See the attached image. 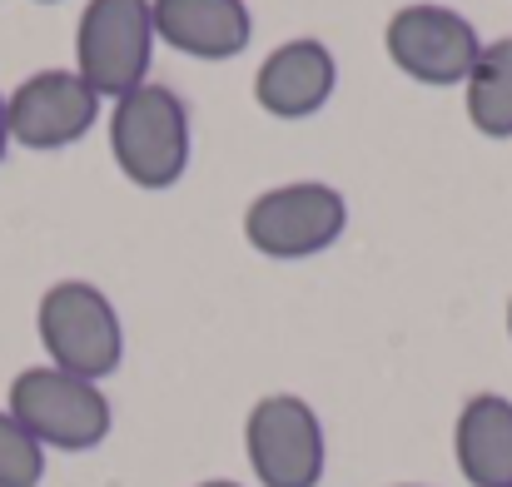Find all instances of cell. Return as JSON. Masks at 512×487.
<instances>
[{
    "label": "cell",
    "instance_id": "6da1fadb",
    "mask_svg": "<svg viewBox=\"0 0 512 487\" xmlns=\"http://www.w3.org/2000/svg\"><path fill=\"white\" fill-rule=\"evenodd\" d=\"M110 155L135 189H174L189 169V105L170 85H135L110 105Z\"/></svg>",
    "mask_w": 512,
    "mask_h": 487
},
{
    "label": "cell",
    "instance_id": "7a4b0ae2",
    "mask_svg": "<svg viewBox=\"0 0 512 487\" xmlns=\"http://www.w3.org/2000/svg\"><path fill=\"white\" fill-rule=\"evenodd\" d=\"M5 413L50 453H90L110 438L115 428V408L105 398L100 383L90 378H75V373H60L50 363H35V368H20L10 378V393H5Z\"/></svg>",
    "mask_w": 512,
    "mask_h": 487
},
{
    "label": "cell",
    "instance_id": "3957f363",
    "mask_svg": "<svg viewBox=\"0 0 512 487\" xmlns=\"http://www.w3.org/2000/svg\"><path fill=\"white\" fill-rule=\"evenodd\" d=\"M35 333L50 358V368L105 383L125 363V324L110 304V294L90 279H60L40 294Z\"/></svg>",
    "mask_w": 512,
    "mask_h": 487
},
{
    "label": "cell",
    "instance_id": "277c9868",
    "mask_svg": "<svg viewBox=\"0 0 512 487\" xmlns=\"http://www.w3.org/2000/svg\"><path fill=\"white\" fill-rule=\"evenodd\" d=\"M348 229V199L324 179H294L264 189L244 209V239L254 254L299 264L314 254H329Z\"/></svg>",
    "mask_w": 512,
    "mask_h": 487
},
{
    "label": "cell",
    "instance_id": "5b68a950",
    "mask_svg": "<svg viewBox=\"0 0 512 487\" xmlns=\"http://www.w3.org/2000/svg\"><path fill=\"white\" fill-rule=\"evenodd\" d=\"M155 20L150 0H90L75 25V75L100 95L120 100L150 80L155 60Z\"/></svg>",
    "mask_w": 512,
    "mask_h": 487
},
{
    "label": "cell",
    "instance_id": "8992f818",
    "mask_svg": "<svg viewBox=\"0 0 512 487\" xmlns=\"http://www.w3.org/2000/svg\"><path fill=\"white\" fill-rule=\"evenodd\" d=\"M244 458L259 487H319L329 438L314 403L299 393H264L244 418Z\"/></svg>",
    "mask_w": 512,
    "mask_h": 487
},
{
    "label": "cell",
    "instance_id": "52a82bcc",
    "mask_svg": "<svg viewBox=\"0 0 512 487\" xmlns=\"http://www.w3.org/2000/svg\"><path fill=\"white\" fill-rule=\"evenodd\" d=\"M383 50L408 80H418L428 90H453V85H468V75L483 55V35L463 10L413 0V5L393 10V20L383 25Z\"/></svg>",
    "mask_w": 512,
    "mask_h": 487
},
{
    "label": "cell",
    "instance_id": "ba28073f",
    "mask_svg": "<svg viewBox=\"0 0 512 487\" xmlns=\"http://www.w3.org/2000/svg\"><path fill=\"white\" fill-rule=\"evenodd\" d=\"M100 95L75 70H35L5 95L10 145L25 150H70L100 125Z\"/></svg>",
    "mask_w": 512,
    "mask_h": 487
},
{
    "label": "cell",
    "instance_id": "9c48e42d",
    "mask_svg": "<svg viewBox=\"0 0 512 487\" xmlns=\"http://www.w3.org/2000/svg\"><path fill=\"white\" fill-rule=\"evenodd\" d=\"M339 90V60L324 40L299 35L274 45L254 70V105L274 120H309Z\"/></svg>",
    "mask_w": 512,
    "mask_h": 487
},
{
    "label": "cell",
    "instance_id": "30bf717a",
    "mask_svg": "<svg viewBox=\"0 0 512 487\" xmlns=\"http://www.w3.org/2000/svg\"><path fill=\"white\" fill-rule=\"evenodd\" d=\"M155 40L189 60H234L254 40V15L244 0H150Z\"/></svg>",
    "mask_w": 512,
    "mask_h": 487
},
{
    "label": "cell",
    "instance_id": "8fae6325",
    "mask_svg": "<svg viewBox=\"0 0 512 487\" xmlns=\"http://www.w3.org/2000/svg\"><path fill=\"white\" fill-rule=\"evenodd\" d=\"M453 463L468 487H512V398L473 393L453 423Z\"/></svg>",
    "mask_w": 512,
    "mask_h": 487
},
{
    "label": "cell",
    "instance_id": "7c38bea8",
    "mask_svg": "<svg viewBox=\"0 0 512 487\" xmlns=\"http://www.w3.org/2000/svg\"><path fill=\"white\" fill-rule=\"evenodd\" d=\"M468 125L483 140H512V35L483 40V55L468 75Z\"/></svg>",
    "mask_w": 512,
    "mask_h": 487
},
{
    "label": "cell",
    "instance_id": "4fadbf2b",
    "mask_svg": "<svg viewBox=\"0 0 512 487\" xmlns=\"http://www.w3.org/2000/svg\"><path fill=\"white\" fill-rule=\"evenodd\" d=\"M45 448L0 408V487H40Z\"/></svg>",
    "mask_w": 512,
    "mask_h": 487
},
{
    "label": "cell",
    "instance_id": "5bb4252c",
    "mask_svg": "<svg viewBox=\"0 0 512 487\" xmlns=\"http://www.w3.org/2000/svg\"><path fill=\"white\" fill-rule=\"evenodd\" d=\"M5 150H10V115H5V95H0V164H5Z\"/></svg>",
    "mask_w": 512,
    "mask_h": 487
},
{
    "label": "cell",
    "instance_id": "9a60e30c",
    "mask_svg": "<svg viewBox=\"0 0 512 487\" xmlns=\"http://www.w3.org/2000/svg\"><path fill=\"white\" fill-rule=\"evenodd\" d=\"M194 487H244V483H229V478H204V483H194Z\"/></svg>",
    "mask_w": 512,
    "mask_h": 487
},
{
    "label": "cell",
    "instance_id": "2e32d148",
    "mask_svg": "<svg viewBox=\"0 0 512 487\" xmlns=\"http://www.w3.org/2000/svg\"><path fill=\"white\" fill-rule=\"evenodd\" d=\"M508 338H512V299H508Z\"/></svg>",
    "mask_w": 512,
    "mask_h": 487
},
{
    "label": "cell",
    "instance_id": "e0dca14e",
    "mask_svg": "<svg viewBox=\"0 0 512 487\" xmlns=\"http://www.w3.org/2000/svg\"><path fill=\"white\" fill-rule=\"evenodd\" d=\"M35 5H55V0H35Z\"/></svg>",
    "mask_w": 512,
    "mask_h": 487
},
{
    "label": "cell",
    "instance_id": "ac0fdd59",
    "mask_svg": "<svg viewBox=\"0 0 512 487\" xmlns=\"http://www.w3.org/2000/svg\"><path fill=\"white\" fill-rule=\"evenodd\" d=\"M398 487H423V483H398Z\"/></svg>",
    "mask_w": 512,
    "mask_h": 487
}]
</instances>
